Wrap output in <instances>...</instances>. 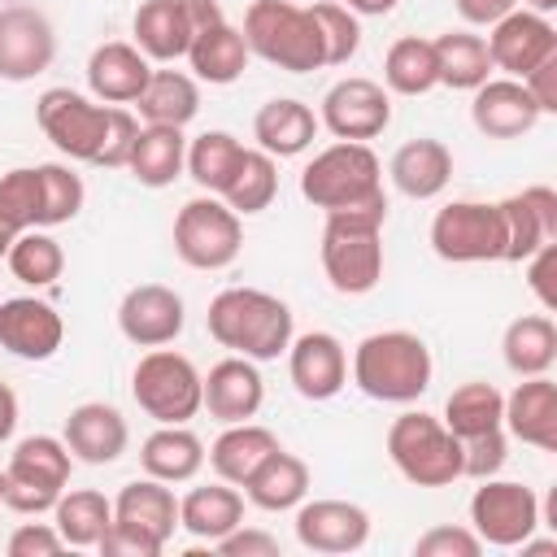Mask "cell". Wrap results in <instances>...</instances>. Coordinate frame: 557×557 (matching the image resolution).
I'll return each instance as SVG.
<instances>
[{
    "label": "cell",
    "mask_w": 557,
    "mask_h": 557,
    "mask_svg": "<svg viewBox=\"0 0 557 557\" xmlns=\"http://www.w3.org/2000/svg\"><path fill=\"white\" fill-rule=\"evenodd\" d=\"M383 218H387L383 196L326 213L322 270L339 296H366L379 287V278H383Z\"/></svg>",
    "instance_id": "cell-1"
},
{
    "label": "cell",
    "mask_w": 557,
    "mask_h": 557,
    "mask_svg": "<svg viewBox=\"0 0 557 557\" xmlns=\"http://www.w3.org/2000/svg\"><path fill=\"white\" fill-rule=\"evenodd\" d=\"M209 335L248 361H274L292 344V309L261 287H226L209 300Z\"/></svg>",
    "instance_id": "cell-2"
},
{
    "label": "cell",
    "mask_w": 557,
    "mask_h": 557,
    "mask_svg": "<svg viewBox=\"0 0 557 557\" xmlns=\"http://www.w3.org/2000/svg\"><path fill=\"white\" fill-rule=\"evenodd\" d=\"M431 348L413 331H374L352 352V383L383 405H409L431 387Z\"/></svg>",
    "instance_id": "cell-3"
},
{
    "label": "cell",
    "mask_w": 557,
    "mask_h": 557,
    "mask_svg": "<svg viewBox=\"0 0 557 557\" xmlns=\"http://www.w3.org/2000/svg\"><path fill=\"white\" fill-rule=\"evenodd\" d=\"M244 44L261 61L287 70V74H309L326 65L322 30L309 9L292 0H252L244 13Z\"/></svg>",
    "instance_id": "cell-4"
},
{
    "label": "cell",
    "mask_w": 557,
    "mask_h": 557,
    "mask_svg": "<svg viewBox=\"0 0 557 557\" xmlns=\"http://www.w3.org/2000/svg\"><path fill=\"white\" fill-rule=\"evenodd\" d=\"M379 157L357 144V139H339L331 148H322L305 170H300V196L313 209H352L366 205L374 196H383V178H379Z\"/></svg>",
    "instance_id": "cell-5"
},
{
    "label": "cell",
    "mask_w": 557,
    "mask_h": 557,
    "mask_svg": "<svg viewBox=\"0 0 557 557\" xmlns=\"http://www.w3.org/2000/svg\"><path fill=\"white\" fill-rule=\"evenodd\" d=\"M392 466L418 487H448L461 479V440L431 413H400L387 426Z\"/></svg>",
    "instance_id": "cell-6"
},
{
    "label": "cell",
    "mask_w": 557,
    "mask_h": 557,
    "mask_svg": "<svg viewBox=\"0 0 557 557\" xmlns=\"http://www.w3.org/2000/svg\"><path fill=\"white\" fill-rule=\"evenodd\" d=\"M131 396L161 426H178L200 409V370L191 366V357L161 344L148 357H139L131 374Z\"/></svg>",
    "instance_id": "cell-7"
},
{
    "label": "cell",
    "mask_w": 557,
    "mask_h": 557,
    "mask_svg": "<svg viewBox=\"0 0 557 557\" xmlns=\"http://www.w3.org/2000/svg\"><path fill=\"white\" fill-rule=\"evenodd\" d=\"M70 483V448L57 435H26L4 466V505L17 513H44Z\"/></svg>",
    "instance_id": "cell-8"
},
{
    "label": "cell",
    "mask_w": 557,
    "mask_h": 557,
    "mask_svg": "<svg viewBox=\"0 0 557 557\" xmlns=\"http://www.w3.org/2000/svg\"><path fill=\"white\" fill-rule=\"evenodd\" d=\"M244 248V226H239V213L226 205V200H213L209 196H196L178 209L174 218V252L191 265V270H222L239 257Z\"/></svg>",
    "instance_id": "cell-9"
},
{
    "label": "cell",
    "mask_w": 557,
    "mask_h": 557,
    "mask_svg": "<svg viewBox=\"0 0 557 557\" xmlns=\"http://www.w3.org/2000/svg\"><path fill=\"white\" fill-rule=\"evenodd\" d=\"M431 248L444 261H500L505 257V222L496 205L453 200L431 222Z\"/></svg>",
    "instance_id": "cell-10"
},
{
    "label": "cell",
    "mask_w": 557,
    "mask_h": 557,
    "mask_svg": "<svg viewBox=\"0 0 557 557\" xmlns=\"http://www.w3.org/2000/svg\"><path fill=\"white\" fill-rule=\"evenodd\" d=\"M35 117H39V131L57 144V152H65L74 161H96L104 131H109V109L91 104L87 96H78L70 87H48L35 100Z\"/></svg>",
    "instance_id": "cell-11"
},
{
    "label": "cell",
    "mask_w": 557,
    "mask_h": 557,
    "mask_svg": "<svg viewBox=\"0 0 557 557\" xmlns=\"http://www.w3.org/2000/svg\"><path fill=\"white\" fill-rule=\"evenodd\" d=\"M470 527L483 544L518 548L540 527V500L527 483L483 479V487L470 496Z\"/></svg>",
    "instance_id": "cell-12"
},
{
    "label": "cell",
    "mask_w": 557,
    "mask_h": 557,
    "mask_svg": "<svg viewBox=\"0 0 557 557\" xmlns=\"http://www.w3.org/2000/svg\"><path fill=\"white\" fill-rule=\"evenodd\" d=\"M52 57H57V35L39 9L30 4L0 9V78L4 83H26L44 74Z\"/></svg>",
    "instance_id": "cell-13"
},
{
    "label": "cell",
    "mask_w": 557,
    "mask_h": 557,
    "mask_svg": "<svg viewBox=\"0 0 557 557\" xmlns=\"http://www.w3.org/2000/svg\"><path fill=\"white\" fill-rule=\"evenodd\" d=\"M483 44H487V57H492L496 70H505L513 78H527L540 61H548L557 52V30L544 13L509 9L500 22H492V35Z\"/></svg>",
    "instance_id": "cell-14"
},
{
    "label": "cell",
    "mask_w": 557,
    "mask_h": 557,
    "mask_svg": "<svg viewBox=\"0 0 557 557\" xmlns=\"http://www.w3.org/2000/svg\"><path fill=\"white\" fill-rule=\"evenodd\" d=\"M322 122L335 139H374L387 131L392 122V100L379 83L370 78H339L326 96H322Z\"/></svg>",
    "instance_id": "cell-15"
},
{
    "label": "cell",
    "mask_w": 557,
    "mask_h": 557,
    "mask_svg": "<svg viewBox=\"0 0 557 557\" xmlns=\"http://www.w3.org/2000/svg\"><path fill=\"white\" fill-rule=\"evenodd\" d=\"M117 326L139 348L174 344L183 331V296L165 283H139L117 305Z\"/></svg>",
    "instance_id": "cell-16"
},
{
    "label": "cell",
    "mask_w": 557,
    "mask_h": 557,
    "mask_svg": "<svg viewBox=\"0 0 557 557\" xmlns=\"http://www.w3.org/2000/svg\"><path fill=\"white\" fill-rule=\"evenodd\" d=\"M65 339V322L48 300L13 296L0 305V348L22 361H48Z\"/></svg>",
    "instance_id": "cell-17"
},
{
    "label": "cell",
    "mask_w": 557,
    "mask_h": 557,
    "mask_svg": "<svg viewBox=\"0 0 557 557\" xmlns=\"http://www.w3.org/2000/svg\"><path fill=\"white\" fill-rule=\"evenodd\" d=\"M505 222V257L500 261H527L535 248L557 239V191L553 187H522L518 196L500 200Z\"/></svg>",
    "instance_id": "cell-18"
},
{
    "label": "cell",
    "mask_w": 557,
    "mask_h": 557,
    "mask_svg": "<svg viewBox=\"0 0 557 557\" xmlns=\"http://www.w3.org/2000/svg\"><path fill=\"white\" fill-rule=\"evenodd\" d=\"M296 540L313 553H357L370 540V513L352 500H309L296 509Z\"/></svg>",
    "instance_id": "cell-19"
},
{
    "label": "cell",
    "mask_w": 557,
    "mask_h": 557,
    "mask_svg": "<svg viewBox=\"0 0 557 557\" xmlns=\"http://www.w3.org/2000/svg\"><path fill=\"white\" fill-rule=\"evenodd\" d=\"M287 370L305 400H331L348 383V357L344 344L331 331H309L287 344Z\"/></svg>",
    "instance_id": "cell-20"
},
{
    "label": "cell",
    "mask_w": 557,
    "mask_h": 557,
    "mask_svg": "<svg viewBox=\"0 0 557 557\" xmlns=\"http://www.w3.org/2000/svg\"><path fill=\"white\" fill-rule=\"evenodd\" d=\"M470 122L487 139H518L540 122V104L531 100L522 78H487L474 87Z\"/></svg>",
    "instance_id": "cell-21"
},
{
    "label": "cell",
    "mask_w": 557,
    "mask_h": 557,
    "mask_svg": "<svg viewBox=\"0 0 557 557\" xmlns=\"http://www.w3.org/2000/svg\"><path fill=\"white\" fill-rule=\"evenodd\" d=\"M265 400V383L257 374V366L248 357H226L209 370V379H200V405L209 409V418L218 422H248Z\"/></svg>",
    "instance_id": "cell-22"
},
{
    "label": "cell",
    "mask_w": 557,
    "mask_h": 557,
    "mask_svg": "<svg viewBox=\"0 0 557 557\" xmlns=\"http://www.w3.org/2000/svg\"><path fill=\"white\" fill-rule=\"evenodd\" d=\"M500 426H509L513 440L553 453L557 448V383L548 374H531L527 383H518L505 396Z\"/></svg>",
    "instance_id": "cell-23"
},
{
    "label": "cell",
    "mask_w": 557,
    "mask_h": 557,
    "mask_svg": "<svg viewBox=\"0 0 557 557\" xmlns=\"http://www.w3.org/2000/svg\"><path fill=\"white\" fill-rule=\"evenodd\" d=\"M126 440H131L126 418L104 400H87V405L70 409V418H65V448H70V457H78L87 466L117 461L126 453Z\"/></svg>",
    "instance_id": "cell-24"
},
{
    "label": "cell",
    "mask_w": 557,
    "mask_h": 557,
    "mask_svg": "<svg viewBox=\"0 0 557 557\" xmlns=\"http://www.w3.org/2000/svg\"><path fill=\"white\" fill-rule=\"evenodd\" d=\"M152 65L135 44H100L87 61V87L109 104H131L148 87Z\"/></svg>",
    "instance_id": "cell-25"
},
{
    "label": "cell",
    "mask_w": 557,
    "mask_h": 557,
    "mask_svg": "<svg viewBox=\"0 0 557 557\" xmlns=\"http://www.w3.org/2000/svg\"><path fill=\"white\" fill-rule=\"evenodd\" d=\"M191 35H196V26H191L183 0H144L135 9V48L152 61L187 57Z\"/></svg>",
    "instance_id": "cell-26"
},
{
    "label": "cell",
    "mask_w": 557,
    "mask_h": 557,
    "mask_svg": "<svg viewBox=\"0 0 557 557\" xmlns=\"http://www.w3.org/2000/svg\"><path fill=\"white\" fill-rule=\"evenodd\" d=\"M453 178V152L440 139H409L392 157V183L409 200H431Z\"/></svg>",
    "instance_id": "cell-27"
},
{
    "label": "cell",
    "mask_w": 557,
    "mask_h": 557,
    "mask_svg": "<svg viewBox=\"0 0 557 557\" xmlns=\"http://www.w3.org/2000/svg\"><path fill=\"white\" fill-rule=\"evenodd\" d=\"M187 61L196 70V78L205 83H235L248 65V44H244V30H235L226 17L222 22H209L191 35L187 44Z\"/></svg>",
    "instance_id": "cell-28"
},
{
    "label": "cell",
    "mask_w": 557,
    "mask_h": 557,
    "mask_svg": "<svg viewBox=\"0 0 557 557\" xmlns=\"http://www.w3.org/2000/svg\"><path fill=\"white\" fill-rule=\"evenodd\" d=\"M313 135H318V117L300 100H270L252 117V139L270 157H296L313 144Z\"/></svg>",
    "instance_id": "cell-29"
},
{
    "label": "cell",
    "mask_w": 557,
    "mask_h": 557,
    "mask_svg": "<svg viewBox=\"0 0 557 557\" xmlns=\"http://www.w3.org/2000/svg\"><path fill=\"white\" fill-rule=\"evenodd\" d=\"M139 466L148 479H161V483H187L200 474L205 466V444L200 435H191L183 422L178 426H161L144 440L139 448Z\"/></svg>",
    "instance_id": "cell-30"
},
{
    "label": "cell",
    "mask_w": 557,
    "mask_h": 557,
    "mask_svg": "<svg viewBox=\"0 0 557 557\" xmlns=\"http://www.w3.org/2000/svg\"><path fill=\"white\" fill-rule=\"evenodd\" d=\"M274 448H278L274 431H265V426H257V422H231V426L213 440V448H209V466H213V474H218L222 483L244 487L248 474H252Z\"/></svg>",
    "instance_id": "cell-31"
},
{
    "label": "cell",
    "mask_w": 557,
    "mask_h": 557,
    "mask_svg": "<svg viewBox=\"0 0 557 557\" xmlns=\"http://www.w3.org/2000/svg\"><path fill=\"white\" fill-rule=\"evenodd\" d=\"M244 492H248V500H252L257 509L283 513V509H292V505L305 500V492H309V466H305L296 453L274 448V453L248 474Z\"/></svg>",
    "instance_id": "cell-32"
},
{
    "label": "cell",
    "mask_w": 557,
    "mask_h": 557,
    "mask_svg": "<svg viewBox=\"0 0 557 557\" xmlns=\"http://www.w3.org/2000/svg\"><path fill=\"white\" fill-rule=\"evenodd\" d=\"M183 161H187V139H183V126H144L135 135V148H131V161L126 170L144 183V187H170L178 174H183Z\"/></svg>",
    "instance_id": "cell-33"
},
{
    "label": "cell",
    "mask_w": 557,
    "mask_h": 557,
    "mask_svg": "<svg viewBox=\"0 0 557 557\" xmlns=\"http://www.w3.org/2000/svg\"><path fill=\"white\" fill-rule=\"evenodd\" d=\"M500 352H505V366H509L518 379L548 374L553 361H557V326H553V318H548V313L513 318V322L505 326Z\"/></svg>",
    "instance_id": "cell-34"
},
{
    "label": "cell",
    "mask_w": 557,
    "mask_h": 557,
    "mask_svg": "<svg viewBox=\"0 0 557 557\" xmlns=\"http://www.w3.org/2000/svg\"><path fill=\"white\" fill-rule=\"evenodd\" d=\"M239 522H244V496L235 487H226V483L191 487L178 500V527L191 531L196 540H222Z\"/></svg>",
    "instance_id": "cell-35"
},
{
    "label": "cell",
    "mask_w": 557,
    "mask_h": 557,
    "mask_svg": "<svg viewBox=\"0 0 557 557\" xmlns=\"http://www.w3.org/2000/svg\"><path fill=\"white\" fill-rule=\"evenodd\" d=\"M113 518H122V522H131V527H139V531H148L165 544L178 527V500L161 479H135L117 492Z\"/></svg>",
    "instance_id": "cell-36"
},
{
    "label": "cell",
    "mask_w": 557,
    "mask_h": 557,
    "mask_svg": "<svg viewBox=\"0 0 557 557\" xmlns=\"http://www.w3.org/2000/svg\"><path fill=\"white\" fill-rule=\"evenodd\" d=\"M135 104L152 126H187L200 109V87H196V78H187L178 70H152V78Z\"/></svg>",
    "instance_id": "cell-37"
},
{
    "label": "cell",
    "mask_w": 557,
    "mask_h": 557,
    "mask_svg": "<svg viewBox=\"0 0 557 557\" xmlns=\"http://www.w3.org/2000/svg\"><path fill=\"white\" fill-rule=\"evenodd\" d=\"M435 44V65H440V83L453 87V91H474L479 83H487L492 74V57H487V44L470 30H448Z\"/></svg>",
    "instance_id": "cell-38"
},
{
    "label": "cell",
    "mask_w": 557,
    "mask_h": 557,
    "mask_svg": "<svg viewBox=\"0 0 557 557\" xmlns=\"http://www.w3.org/2000/svg\"><path fill=\"white\" fill-rule=\"evenodd\" d=\"M52 527L61 531L65 544L74 548H91L100 544V535L113 522V500H104L96 487H78V492H61V500L52 505Z\"/></svg>",
    "instance_id": "cell-39"
},
{
    "label": "cell",
    "mask_w": 557,
    "mask_h": 557,
    "mask_svg": "<svg viewBox=\"0 0 557 557\" xmlns=\"http://www.w3.org/2000/svg\"><path fill=\"white\" fill-rule=\"evenodd\" d=\"M383 78L396 96H426L431 87H440V65H435V44L405 35L387 48L383 57Z\"/></svg>",
    "instance_id": "cell-40"
},
{
    "label": "cell",
    "mask_w": 557,
    "mask_h": 557,
    "mask_svg": "<svg viewBox=\"0 0 557 557\" xmlns=\"http://www.w3.org/2000/svg\"><path fill=\"white\" fill-rule=\"evenodd\" d=\"M505 418V396L492 387V383H461L448 400H444V426L457 435V440H470V435H483V431H496Z\"/></svg>",
    "instance_id": "cell-41"
},
{
    "label": "cell",
    "mask_w": 557,
    "mask_h": 557,
    "mask_svg": "<svg viewBox=\"0 0 557 557\" xmlns=\"http://www.w3.org/2000/svg\"><path fill=\"white\" fill-rule=\"evenodd\" d=\"M239 157H244V144L231 135V131H205V135H196L191 139V148H187V174H191V183L196 187H205V191H218L222 196V187L231 183V174H235V165H239Z\"/></svg>",
    "instance_id": "cell-42"
},
{
    "label": "cell",
    "mask_w": 557,
    "mask_h": 557,
    "mask_svg": "<svg viewBox=\"0 0 557 557\" xmlns=\"http://www.w3.org/2000/svg\"><path fill=\"white\" fill-rule=\"evenodd\" d=\"M274 191H278V165H274V157L261 152V148H257V152L244 148V157H239L231 183L222 187V200H226L235 213H261V209H270Z\"/></svg>",
    "instance_id": "cell-43"
},
{
    "label": "cell",
    "mask_w": 557,
    "mask_h": 557,
    "mask_svg": "<svg viewBox=\"0 0 557 557\" xmlns=\"http://www.w3.org/2000/svg\"><path fill=\"white\" fill-rule=\"evenodd\" d=\"M4 261H9L13 278L26 283V287H52V283L61 278V270H65V252H61V244H57L52 235H44L39 226L17 231L13 244H9V257H4Z\"/></svg>",
    "instance_id": "cell-44"
},
{
    "label": "cell",
    "mask_w": 557,
    "mask_h": 557,
    "mask_svg": "<svg viewBox=\"0 0 557 557\" xmlns=\"http://www.w3.org/2000/svg\"><path fill=\"white\" fill-rule=\"evenodd\" d=\"M0 222L9 231H30L44 222V178H39V165H22V170H9L0 178Z\"/></svg>",
    "instance_id": "cell-45"
},
{
    "label": "cell",
    "mask_w": 557,
    "mask_h": 557,
    "mask_svg": "<svg viewBox=\"0 0 557 557\" xmlns=\"http://www.w3.org/2000/svg\"><path fill=\"white\" fill-rule=\"evenodd\" d=\"M318 30H322V48H326V65H348L361 48V26L352 17V9L344 4H313L309 9Z\"/></svg>",
    "instance_id": "cell-46"
},
{
    "label": "cell",
    "mask_w": 557,
    "mask_h": 557,
    "mask_svg": "<svg viewBox=\"0 0 557 557\" xmlns=\"http://www.w3.org/2000/svg\"><path fill=\"white\" fill-rule=\"evenodd\" d=\"M39 178H44V222L39 226L70 222L83 209V178L70 165H57V161L39 165Z\"/></svg>",
    "instance_id": "cell-47"
},
{
    "label": "cell",
    "mask_w": 557,
    "mask_h": 557,
    "mask_svg": "<svg viewBox=\"0 0 557 557\" xmlns=\"http://www.w3.org/2000/svg\"><path fill=\"white\" fill-rule=\"evenodd\" d=\"M500 466H505V431H500V426L461 440V474H470V479H492Z\"/></svg>",
    "instance_id": "cell-48"
},
{
    "label": "cell",
    "mask_w": 557,
    "mask_h": 557,
    "mask_svg": "<svg viewBox=\"0 0 557 557\" xmlns=\"http://www.w3.org/2000/svg\"><path fill=\"white\" fill-rule=\"evenodd\" d=\"M418 557H479L483 553V540L466 527H431L426 535H418L413 544Z\"/></svg>",
    "instance_id": "cell-49"
},
{
    "label": "cell",
    "mask_w": 557,
    "mask_h": 557,
    "mask_svg": "<svg viewBox=\"0 0 557 557\" xmlns=\"http://www.w3.org/2000/svg\"><path fill=\"white\" fill-rule=\"evenodd\" d=\"M135 135H139V122L126 113V109H109V131H104V144L96 152L91 165H104V170H117L131 161V148H135Z\"/></svg>",
    "instance_id": "cell-50"
},
{
    "label": "cell",
    "mask_w": 557,
    "mask_h": 557,
    "mask_svg": "<svg viewBox=\"0 0 557 557\" xmlns=\"http://www.w3.org/2000/svg\"><path fill=\"white\" fill-rule=\"evenodd\" d=\"M165 544L157 540V535H148V531H139V527H131V522H122V518H113L109 522V531L100 535V553L104 557H157Z\"/></svg>",
    "instance_id": "cell-51"
},
{
    "label": "cell",
    "mask_w": 557,
    "mask_h": 557,
    "mask_svg": "<svg viewBox=\"0 0 557 557\" xmlns=\"http://www.w3.org/2000/svg\"><path fill=\"white\" fill-rule=\"evenodd\" d=\"M61 548H65V540L48 522H26V527H17L9 535V557H52Z\"/></svg>",
    "instance_id": "cell-52"
},
{
    "label": "cell",
    "mask_w": 557,
    "mask_h": 557,
    "mask_svg": "<svg viewBox=\"0 0 557 557\" xmlns=\"http://www.w3.org/2000/svg\"><path fill=\"white\" fill-rule=\"evenodd\" d=\"M218 544V553L222 557H274L278 553V540L274 535H265V531H252V527H235V531H226L222 540H213Z\"/></svg>",
    "instance_id": "cell-53"
},
{
    "label": "cell",
    "mask_w": 557,
    "mask_h": 557,
    "mask_svg": "<svg viewBox=\"0 0 557 557\" xmlns=\"http://www.w3.org/2000/svg\"><path fill=\"white\" fill-rule=\"evenodd\" d=\"M527 261H531V270H527L531 292L540 296V305H544V309H557V287H553V270H557V239H553V244H544V248H535Z\"/></svg>",
    "instance_id": "cell-54"
},
{
    "label": "cell",
    "mask_w": 557,
    "mask_h": 557,
    "mask_svg": "<svg viewBox=\"0 0 557 557\" xmlns=\"http://www.w3.org/2000/svg\"><path fill=\"white\" fill-rule=\"evenodd\" d=\"M522 83H527L531 100L540 104V113H557V52L548 61H540Z\"/></svg>",
    "instance_id": "cell-55"
},
{
    "label": "cell",
    "mask_w": 557,
    "mask_h": 557,
    "mask_svg": "<svg viewBox=\"0 0 557 557\" xmlns=\"http://www.w3.org/2000/svg\"><path fill=\"white\" fill-rule=\"evenodd\" d=\"M513 4H518V0H457V13H461L466 22H474V26H492V22H500Z\"/></svg>",
    "instance_id": "cell-56"
},
{
    "label": "cell",
    "mask_w": 557,
    "mask_h": 557,
    "mask_svg": "<svg viewBox=\"0 0 557 557\" xmlns=\"http://www.w3.org/2000/svg\"><path fill=\"white\" fill-rule=\"evenodd\" d=\"M13 426H17V396L9 383H0V444L13 435Z\"/></svg>",
    "instance_id": "cell-57"
},
{
    "label": "cell",
    "mask_w": 557,
    "mask_h": 557,
    "mask_svg": "<svg viewBox=\"0 0 557 557\" xmlns=\"http://www.w3.org/2000/svg\"><path fill=\"white\" fill-rule=\"evenodd\" d=\"M187 4V17H191V26L200 30V26H209V22H222V9H218V0H183Z\"/></svg>",
    "instance_id": "cell-58"
},
{
    "label": "cell",
    "mask_w": 557,
    "mask_h": 557,
    "mask_svg": "<svg viewBox=\"0 0 557 557\" xmlns=\"http://www.w3.org/2000/svg\"><path fill=\"white\" fill-rule=\"evenodd\" d=\"M344 9L366 13V17H383V13H392V9H396V0H348Z\"/></svg>",
    "instance_id": "cell-59"
},
{
    "label": "cell",
    "mask_w": 557,
    "mask_h": 557,
    "mask_svg": "<svg viewBox=\"0 0 557 557\" xmlns=\"http://www.w3.org/2000/svg\"><path fill=\"white\" fill-rule=\"evenodd\" d=\"M527 9H531V13H553L557 0H527Z\"/></svg>",
    "instance_id": "cell-60"
},
{
    "label": "cell",
    "mask_w": 557,
    "mask_h": 557,
    "mask_svg": "<svg viewBox=\"0 0 557 557\" xmlns=\"http://www.w3.org/2000/svg\"><path fill=\"white\" fill-rule=\"evenodd\" d=\"M13 235H17V231H9V226L0 222V257H9V244H13Z\"/></svg>",
    "instance_id": "cell-61"
},
{
    "label": "cell",
    "mask_w": 557,
    "mask_h": 557,
    "mask_svg": "<svg viewBox=\"0 0 557 557\" xmlns=\"http://www.w3.org/2000/svg\"><path fill=\"white\" fill-rule=\"evenodd\" d=\"M0 505H4V470H0Z\"/></svg>",
    "instance_id": "cell-62"
}]
</instances>
